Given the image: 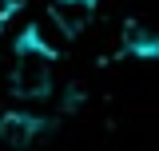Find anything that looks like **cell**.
<instances>
[{"label": "cell", "mask_w": 159, "mask_h": 151, "mask_svg": "<svg viewBox=\"0 0 159 151\" xmlns=\"http://www.w3.org/2000/svg\"><path fill=\"white\" fill-rule=\"evenodd\" d=\"M123 48H127V56H135V60H159V32H147L143 24H127Z\"/></svg>", "instance_id": "3957f363"}, {"label": "cell", "mask_w": 159, "mask_h": 151, "mask_svg": "<svg viewBox=\"0 0 159 151\" xmlns=\"http://www.w3.org/2000/svg\"><path fill=\"white\" fill-rule=\"evenodd\" d=\"M76 4H92V8H96V4H99V0H76Z\"/></svg>", "instance_id": "5b68a950"}, {"label": "cell", "mask_w": 159, "mask_h": 151, "mask_svg": "<svg viewBox=\"0 0 159 151\" xmlns=\"http://www.w3.org/2000/svg\"><path fill=\"white\" fill-rule=\"evenodd\" d=\"M52 16L68 36H80V28L92 16V4H76V0H52Z\"/></svg>", "instance_id": "277c9868"}, {"label": "cell", "mask_w": 159, "mask_h": 151, "mask_svg": "<svg viewBox=\"0 0 159 151\" xmlns=\"http://www.w3.org/2000/svg\"><path fill=\"white\" fill-rule=\"evenodd\" d=\"M16 52V68H12V92L20 99H44L52 92V64H56V48L40 36L36 24H28L12 44Z\"/></svg>", "instance_id": "6da1fadb"}, {"label": "cell", "mask_w": 159, "mask_h": 151, "mask_svg": "<svg viewBox=\"0 0 159 151\" xmlns=\"http://www.w3.org/2000/svg\"><path fill=\"white\" fill-rule=\"evenodd\" d=\"M44 131H48V119H40L32 112H4L0 115V139L8 147H32Z\"/></svg>", "instance_id": "7a4b0ae2"}]
</instances>
